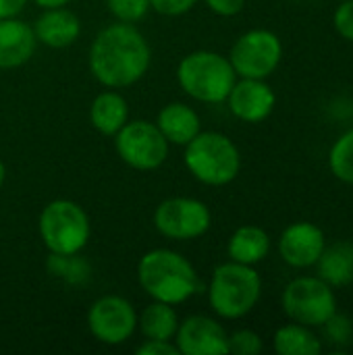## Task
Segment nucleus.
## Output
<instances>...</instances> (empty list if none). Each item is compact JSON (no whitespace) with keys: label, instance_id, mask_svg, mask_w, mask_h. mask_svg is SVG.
Returning <instances> with one entry per match:
<instances>
[{"label":"nucleus","instance_id":"6ab92c4d","mask_svg":"<svg viewBox=\"0 0 353 355\" xmlns=\"http://www.w3.org/2000/svg\"><path fill=\"white\" fill-rule=\"evenodd\" d=\"M89 119L102 135H117L129 119L127 100L119 92H102L92 102Z\"/></svg>","mask_w":353,"mask_h":355},{"label":"nucleus","instance_id":"ddd939ff","mask_svg":"<svg viewBox=\"0 0 353 355\" xmlns=\"http://www.w3.org/2000/svg\"><path fill=\"white\" fill-rule=\"evenodd\" d=\"M325 248L327 239L322 229L306 220L289 225L279 239V254L293 268L314 266Z\"/></svg>","mask_w":353,"mask_h":355},{"label":"nucleus","instance_id":"2eb2a0df","mask_svg":"<svg viewBox=\"0 0 353 355\" xmlns=\"http://www.w3.org/2000/svg\"><path fill=\"white\" fill-rule=\"evenodd\" d=\"M33 27L15 17L0 19V69H17L35 52Z\"/></svg>","mask_w":353,"mask_h":355},{"label":"nucleus","instance_id":"7ed1b4c3","mask_svg":"<svg viewBox=\"0 0 353 355\" xmlns=\"http://www.w3.org/2000/svg\"><path fill=\"white\" fill-rule=\"evenodd\" d=\"M262 293L260 275L239 262H227L214 268L208 285V302L214 314L227 320L243 318L250 314Z\"/></svg>","mask_w":353,"mask_h":355},{"label":"nucleus","instance_id":"393cba45","mask_svg":"<svg viewBox=\"0 0 353 355\" xmlns=\"http://www.w3.org/2000/svg\"><path fill=\"white\" fill-rule=\"evenodd\" d=\"M262 339L258 333L243 329V331H235L233 335H229V354L235 355H256L262 352Z\"/></svg>","mask_w":353,"mask_h":355},{"label":"nucleus","instance_id":"1a4fd4ad","mask_svg":"<svg viewBox=\"0 0 353 355\" xmlns=\"http://www.w3.org/2000/svg\"><path fill=\"white\" fill-rule=\"evenodd\" d=\"M283 44L277 33L268 29L246 31L231 48L229 60L239 77L266 79L281 62Z\"/></svg>","mask_w":353,"mask_h":355},{"label":"nucleus","instance_id":"f8f14e48","mask_svg":"<svg viewBox=\"0 0 353 355\" xmlns=\"http://www.w3.org/2000/svg\"><path fill=\"white\" fill-rule=\"evenodd\" d=\"M175 345L185 355H225L229 354V335L208 316H189L179 322Z\"/></svg>","mask_w":353,"mask_h":355},{"label":"nucleus","instance_id":"423d86ee","mask_svg":"<svg viewBox=\"0 0 353 355\" xmlns=\"http://www.w3.org/2000/svg\"><path fill=\"white\" fill-rule=\"evenodd\" d=\"M40 235L54 256H77L89 241V218L71 200H54L40 214Z\"/></svg>","mask_w":353,"mask_h":355},{"label":"nucleus","instance_id":"bb28decb","mask_svg":"<svg viewBox=\"0 0 353 355\" xmlns=\"http://www.w3.org/2000/svg\"><path fill=\"white\" fill-rule=\"evenodd\" d=\"M335 29L339 31V35H343L345 40L353 42V0H345L333 17Z\"/></svg>","mask_w":353,"mask_h":355},{"label":"nucleus","instance_id":"c756f323","mask_svg":"<svg viewBox=\"0 0 353 355\" xmlns=\"http://www.w3.org/2000/svg\"><path fill=\"white\" fill-rule=\"evenodd\" d=\"M204 2L212 12H216L221 17H233V15L241 12L246 6V0H204Z\"/></svg>","mask_w":353,"mask_h":355},{"label":"nucleus","instance_id":"412c9836","mask_svg":"<svg viewBox=\"0 0 353 355\" xmlns=\"http://www.w3.org/2000/svg\"><path fill=\"white\" fill-rule=\"evenodd\" d=\"M137 324L141 329V335L146 339H158V341H171L177 335L179 318L171 304L156 302L150 304L144 314L137 318Z\"/></svg>","mask_w":353,"mask_h":355},{"label":"nucleus","instance_id":"dca6fc26","mask_svg":"<svg viewBox=\"0 0 353 355\" xmlns=\"http://www.w3.org/2000/svg\"><path fill=\"white\" fill-rule=\"evenodd\" d=\"M35 40L48 48H67L71 46L79 33L81 23L75 12L58 6V8H44L33 25Z\"/></svg>","mask_w":353,"mask_h":355},{"label":"nucleus","instance_id":"f03ea898","mask_svg":"<svg viewBox=\"0 0 353 355\" xmlns=\"http://www.w3.org/2000/svg\"><path fill=\"white\" fill-rule=\"evenodd\" d=\"M137 279L152 300L171 306L183 304L204 291V283L191 262L173 250H152L141 256Z\"/></svg>","mask_w":353,"mask_h":355},{"label":"nucleus","instance_id":"f257e3e1","mask_svg":"<svg viewBox=\"0 0 353 355\" xmlns=\"http://www.w3.org/2000/svg\"><path fill=\"white\" fill-rule=\"evenodd\" d=\"M152 50L148 40L131 23H112L104 27L89 48L92 75L110 89L137 83L150 69Z\"/></svg>","mask_w":353,"mask_h":355},{"label":"nucleus","instance_id":"c85d7f7f","mask_svg":"<svg viewBox=\"0 0 353 355\" xmlns=\"http://www.w3.org/2000/svg\"><path fill=\"white\" fill-rule=\"evenodd\" d=\"M137 355H179V347L171 341H158V339H146L137 349Z\"/></svg>","mask_w":353,"mask_h":355},{"label":"nucleus","instance_id":"9b49d317","mask_svg":"<svg viewBox=\"0 0 353 355\" xmlns=\"http://www.w3.org/2000/svg\"><path fill=\"white\" fill-rule=\"evenodd\" d=\"M87 327L100 343L121 345L133 337L137 329V314L125 297L104 295L92 304L87 312Z\"/></svg>","mask_w":353,"mask_h":355},{"label":"nucleus","instance_id":"aec40b11","mask_svg":"<svg viewBox=\"0 0 353 355\" xmlns=\"http://www.w3.org/2000/svg\"><path fill=\"white\" fill-rule=\"evenodd\" d=\"M318 277L331 287H345L353 283V241H339L318 258Z\"/></svg>","mask_w":353,"mask_h":355},{"label":"nucleus","instance_id":"7c9ffc66","mask_svg":"<svg viewBox=\"0 0 353 355\" xmlns=\"http://www.w3.org/2000/svg\"><path fill=\"white\" fill-rule=\"evenodd\" d=\"M27 0H0V19L15 17L23 10Z\"/></svg>","mask_w":353,"mask_h":355},{"label":"nucleus","instance_id":"0eeeda50","mask_svg":"<svg viewBox=\"0 0 353 355\" xmlns=\"http://www.w3.org/2000/svg\"><path fill=\"white\" fill-rule=\"evenodd\" d=\"M285 314L304 327H322L337 312V297L320 277H300L283 291Z\"/></svg>","mask_w":353,"mask_h":355},{"label":"nucleus","instance_id":"9d476101","mask_svg":"<svg viewBox=\"0 0 353 355\" xmlns=\"http://www.w3.org/2000/svg\"><path fill=\"white\" fill-rule=\"evenodd\" d=\"M154 225L158 233L169 239L189 241L208 233L212 214L208 206L196 198H169L158 204Z\"/></svg>","mask_w":353,"mask_h":355},{"label":"nucleus","instance_id":"b1692460","mask_svg":"<svg viewBox=\"0 0 353 355\" xmlns=\"http://www.w3.org/2000/svg\"><path fill=\"white\" fill-rule=\"evenodd\" d=\"M110 12L123 23H135L150 10V0H106Z\"/></svg>","mask_w":353,"mask_h":355},{"label":"nucleus","instance_id":"4be33fe9","mask_svg":"<svg viewBox=\"0 0 353 355\" xmlns=\"http://www.w3.org/2000/svg\"><path fill=\"white\" fill-rule=\"evenodd\" d=\"M275 349L281 355H320L322 343L310 327L293 322L275 333Z\"/></svg>","mask_w":353,"mask_h":355},{"label":"nucleus","instance_id":"cd10ccee","mask_svg":"<svg viewBox=\"0 0 353 355\" xmlns=\"http://www.w3.org/2000/svg\"><path fill=\"white\" fill-rule=\"evenodd\" d=\"M196 2L198 0H150V8H154L160 15L177 17V15L191 10L196 6Z\"/></svg>","mask_w":353,"mask_h":355},{"label":"nucleus","instance_id":"6e6552de","mask_svg":"<svg viewBox=\"0 0 353 355\" xmlns=\"http://www.w3.org/2000/svg\"><path fill=\"white\" fill-rule=\"evenodd\" d=\"M114 148L121 160L135 171H154L169 156V141L150 121H127L114 135Z\"/></svg>","mask_w":353,"mask_h":355},{"label":"nucleus","instance_id":"f3484780","mask_svg":"<svg viewBox=\"0 0 353 355\" xmlns=\"http://www.w3.org/2000/svg\"><path fill=\"white\" fill-rule=\"evenodd\" d=\"M156 127L160 129L164 139L175 146H187L202 131L198 112L183 102H173L164 106L158 112Z\"/></svg>","mask_w":353,"mask_h":355},{"label":"nucleus","instance_id":"a211bd4d","mask_svg":"<svg viewBox=\"0 0 353 355\" xmlns=\"http://www.w3.org/2000/svg\"><path fill=\"white\" fill-rule=\"evenodd\" d=\"M227 252H229V258L233 262L254 266V264L262 262L268 256L270 237H268V233L264 229L254 227V225H246V227H239L231 235Z\"/></svg>","mask_w":353,"mask_h":355},{"label":"nucleus","instance_id":"5701e85b","mask_svg":"<svg viewBox=\"0 0 353 355\" xmlns=\"http://www.w3.org/2000/svg\"><path fill=\"white\" fill-rule=\"evenodd\" d=\"M329 166L339 181L353 185V129L343 133L331 148Z\"/></svg>","mask_w":353,"mask_h":355},{"label":"nucleus","instance_id":"4468645a","mask_svg":"<svg viewBox=\"0 0 353 355\" xmlns=\"http://www.w3.org/2000/svg\"><path fill=\"white\" fill-rule=\"evenodd\" d=\"M229 110L243 123H262L275 110L277 96L273 87L264 79H248L235 81L229 96Z\"/></svg>","mask_w":353,"mask_h":355},{"label":"nucleus","instance_id":"39448f33","mask_svg":"<svg viewBox=\"0 0 353 355\" xmlns=\"http://www.w3.org/2000/svg\"><path fill=\"white\" fill-rule=\"evenodd\" d=\"M185 166L204 185H229L241 168L237 146L223 133L200 131L185 146Z\"/></svg>","mask_w":353,"mask_h":355},{"label":"nucleus","instance_id":"473e14b6","mask_svg":"<svg viewBox=\"0 0 353 355\" xmlns=\"http://www.w3.org/2000/svg\"><path fill=\"white\" fill-rule=\"evenodd\" d=\"M4 177H6V168H4V162L0 160V187H2V183H4Z\"/></svg>","mask_w":353,"mask_h":355},{"label":"nucleus","instance_id":"a878e982","mask_svg":"<svg viewBox=\"0 0 353 355\" xmlns=\"http://www.w3.org/2000/svg\"><path fill=\"white\" fill-rule=\"evenodd\" d=\"M325 335L335 345H350L353 339V322L343 314H333L325 324Z\"/></svg>","mask_w":353,"mask_h":355},{"label":"nucleus","instance_id":"20e7f679","mask_svg":"<svg viewBox=\"0 0 353 355\" xmlns=\"http://www.w3.org/2000/svg\"><path fill=\"white\" fill-rule=\"evenodd\" d=\"M235 69L231 60L212 50H198L187 54L177 67V81L181 89L198 102H225L235 85Z\"/></svg>","mask_w":353,"mask_h":355},{"label":"nucleus","instance_id":"2f4dec72","mask_svg":"<svg viewBox=\"0 0 353 355\" xmlns=\"http://www.w3.org/2000/svg\"><path fill=\"white\" fill-rule=\"evenodd\" d=\"M33 2L42 8H58V6H64L69 0H33Z\"/></svg>","mask_w":353,"mask_h":355}]
</instances>
